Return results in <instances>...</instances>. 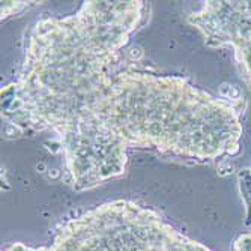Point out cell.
<instances>
[{"label": "cell", "mask_w": 251, "mask_h": 251, "mask_svg": "<svg viewBox=\"0 0 251 251\" xmlns=\"http://www.w3.org/2000/svg\"><path fill=\"white\" fill-rule=\"evenodd\" d=\"M146 2L90 0L33 26L18 78L2 89V118L56 135L73 188L90 190L126 169V148L92 121L113 65L142 25Z\"/></svg>", "instance_id": "cell-1"}, {"label": "cell", "mask_w": 251, "mask_h": 251, "mask_svg": "<svg viewBox=\"0 0 251 251\" xmlns=\"http://www.w3.org/2000/svg\"><path fill=\"white\" fill-rule=\"evenodd\" d=\"M242 101L214 97L188 80L137 70L113 74L92 121L121 145L218 159L239 152Z\"/></svg>", "instance_id": "cell-2"}, {"label": "cell", "mask_w": 251, "mask_h": 251, "mask_svg": "<svg viewBox=\"0 0 251 251\" xmlns=\"http://www.w3.org/2000/svg\"><path fill=\"white\" fill-rule=\"evenodd\" d=\"M41 251H212L131 200L107 201L59 226Z\"/></svg>", "instance_id": "cell-3"}, {"label": "cell", "mask_w": 251, "mask_h": 251, "mask_svg": "<svg viewBox=\"0 0 251 251\" xmlns=\"http://www.w3.org/2000/svg\"><path fill=\"white\" fill-rule=\"evenodd\" d=\"M230 39L236 60L251 84V0L238 5L230 26Z\"/></svg>", "instance_id": "cell-4"}, {"label": "cell", "mask_w": 251, "mask_h": 251, "mask_svg": "<svg viewBox=\"0 0 251 251\" xmlns=\"http://www.w3.org/2000/svg\"><path fill=\"white\" fill-rule=\"evenodd\" d=\"M241 188H242V196L247 203V220L248 224L251 223V167L239 176Z\"/></svg>", "instance_id": "cell-5"}, {"label": "cell", "mask_w": 251, "mask_h": 251, "mask_svg": "<svg viewBox=\"0 0 251 251\" xmlns=\"http://www.w3.org/2000/svg\"><path fill=\"white\" fill-rule=\"evenodd\" d=\"M233 251H251V232L241 235L235 244H233Z\"/></svg>", "instance_id": "cell-6"}, {"label": "cell", "mask_w": 251, "mask_h": 251, "mask_svg": "<svg viewBox=\"0 0 251 251\" xmlns=\"http://www.w3.org/2000/svg\"><path fill=\"white\" fill-rule=\"evenodd\" d=\"M2 251H41V247H30L21 242H15V244H9L5 248H2Z\"/></svg>", "instance_id": "cell-7"}]
</instances>
